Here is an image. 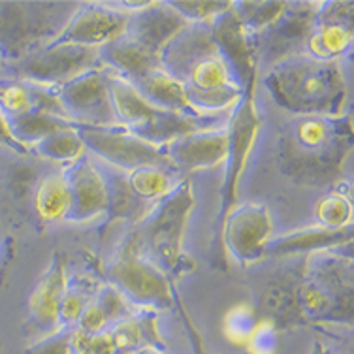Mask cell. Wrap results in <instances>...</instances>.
<instances>
[{"label": "cell", "instance_id": "obj_2", "mask_svg": "<svg viewBox=\"0 0 354 354\" xmlns=\"http://www.w3.org/2000/svg\"><path fill=\"white\" fill-rule=\"evenodd\" d=\"M70 121H83L85 127H115L117 117L111 106L108 80L104 72L88 70L80 77L61 85L59 93Z\"/></svg>", "mask_w": 354, "mask_h": 354}, {"label": "cell", "instance_id": "obj_5", "mask_svg": "<svg viewBox=\"0 0 354 354\" xmlns=\"http://www.w3.org/2000/svg\"><path fill=\"white\" fill-rule=\"evenodd\" d=\"M335 74L332 62L311 59L306 62H296V68L286 70L281 75V88L290 95L298 104H319L330 100L339 88L335 83Z\"/></svg>", "mask_w": 354, "mask_h": 354}, {"label": "cell", "instance_id": "obj_1", "mask_svg": "<svg viewBox=\"0 0 354 354\" xmlns=\"http://www.w3.org/2000/svg\"><path fill=\"white\" fill-rule=\"evenodd\" d=\"M85 147H91L106 162L119 166L130 174L138 168L160 166L168 162V157L160 153V147L145 142L130 130L106 129V127H82L77 130Z\"/></svg>", "mask_w": 354, "mask_h": 354}, {"label": "cell", "instance_id": "obj_22", "mask_svg": "<svg viewBox=\"0 0 354 354\" xmlns=\"http://www.w3.org/2000/svg\"><path fill=\"white\" fill-rule=\"evenodd\" d=\"M298 298H300L301 306L313 311V313H320L324 311L330 304L326 296V290H322L319 285H313V283H306L301 286L300 292H298Z\"/></svg>", "mask_w": 354, "mask_h": 354}, {"label": "cell", "instance_id": "obj_6", "mask_svg": "<svg viewBox=\"0 0 354 354\" xmlns=\"http://www.w3.org/2000/svg\"><path fill=\"white\" fill-rule=\"evenodd\" d=\"M228 140L226 132L217 129H204L185 134L170 143V155L174 162L189 170L212 168L228 157Z\"/></svg>", "mask_w": 354, "mask_h": 354}, {"label": "cell", "instance_id": "obj_9", "mask_svg": "<svg viewBox=\"0 0 354 354\" xmlns=\"http://www.w3.org/2000/svg\"><path fill=\"white\" fill-rule=\"evenodd\" d=\"M270 232H272V225H270L268 213L262 207L247 205L234 215L230 238L234 251H238L241 257L257 254L260 247L266 245Z\"/></svg>", "mask_w": 354, "mask_h": 354}, {"label": "cell", "instance_id": "obj_23", "mask_svg": "<svg viewBox=\"0 0 354 354\" xmlns=\"http://www.w3.org/2000/svg\"><path fill=\"white\" fill-rule=\"evenodd\" d=\"M85 301L80 294L75 292H64L62 296V304H61V319L64 322H75L80 319V315L85 309Z\"/></svg>", "mask_w": 354, "mask_h": 354}, {"label": "cell", "instance_id": "obj_24", "mask_svg": "<svg viewBox=\"0 0 354 354\" xmlns=\"http://www.w3.org/2000/svg\"><path fill=\"white\" fill-rule=\"evenodd\" d=\"M0 143H8V145H14V147H23V143L15 138L10 119L4 115V111L0 109Z\"/></svg>", "mask_w": 354, "mask_h": 354}, {"label": "cell", "instance_id": "obj_10", "mask_svg": "<svg viewBox=\"0 0 354 354\" xmlns=\"http://www.w3.org/2000/svg\"><path fill=\"white\" fill-rule=\"evenodd\" d=\"M115 273L121 286L136 300H160L168 296L160 273L155 272V268L145 264L142 259L130 257L117 266Z\"/></svg>", "mask_w": 354, "mask_h": 354}, {"label": "cell", "instance_id": "obj_14", "mask_svg": "<svg viewBox=\"0 0 354 354\" xmlns=\"http://www.w3.org/2000/svg\"><path fill=\"white\" fill-rule=\"evenodd\" d=\"M353 44V30L341 23H328L315 30L309 40V49L315 59L332 62L339 59Z\"/></svg>", "mask_w": 354, "mask_h": 354}, {"label": "cell", "instance_id": "obj_21", "mask_svg": "<svg viewBox=\"0 0 354 354\" xmlns=\"http://www.w3.org/2000/svg\"><path fill=\"white\" fill-rule=\"evenodd\" d=\"M108 320V315L104 313L102 307L98 304H88L80 315V319H77L80 326H82L80 332H83V334H100V332L106 330Z\"/></svg>", "mask_w": 354, "mask_h": 354}, {"label": "cell", "instance_id": "obj_19", "mask_svg": "<svg viewBox=\"0 0 354 354\" xmlns=\"http://www.w3.org/2000/svg\"><path fill=\"white\" fill-rule=\"evenodd\" d=\"M245 347L249 348V354H275L277 334L270 320H260L254 324Z\"/></svg>", "mask_w": 354, "mask_h": 354}, {"label": "cell", "instance_id": "obj_7", "mask_svg": "<svg viewBox=\"0 0 354 354\" xmlns=\"http://www.w3.org/2000/svg\"><path fill=\"white\" fill-rule=\"evenodd\" d=\"M66 179L72 192V212L75 213V218L95 217L100 212L108 209V187L104 183L100 171L93 164L74 162Z\"/></svg>", "mask_w": 354, "mask_h": 354}, {"label": "cell", "instance_id": "obj_8", "mask_svg": "<svg viewBox=\"0 0 354 354\" xmlns=\"http://www.w3.org/2000/svg\"><path fill=\"white\" fill-rule=\"evenodd\" d=\"M132 83L157 108L174 111V113H183V115H198L189 100L185 83L177 75H174V72L162 68L160 64Z\"/></svg>", "mask_w": 354, "mask_h": 354}, {"label": "cell", "instance_id": "obj_25", "mask_svg": "<svg viewBox=\"0 0 354 354\" xmlns=\"http://www.w3.org/2000/svg\"><path fill=\"white\" fill-rule=\"evenodd\" d=\"M4 70V53H2V49H0V72Z\"/></svg>", "mask_w": 354, "mask_h": 354}, {"label": "cell", "instance_id": "obj_15", "mask_svg": "<svg viewBox=\"0 0 354 354\" xmlns=\"http://www.w3.org/2000/svg\"><path fill=\"white\" fill-rule=\"evenodd\" d=\"M129 185L134 194L143 200H158L171 194L170 176L160 166H147L130 171Z\"/></svg>", "mask_w": 354, "mask_h": 354}, {"label": "cell", "instance_id": "obj_13", "mask_svg": "<svg viewBox=\"0 0 354 354\" xmlns=\"http://www.w3.org/2000/svg\"><path fill=\"white\" fill-rule=\"evenodd\" d=\"M64 273L62 270L51 272L38 283L30 296V313L40 326H57L61 319V304L64 296Z\"/></svg>", "mask_w": 354, "mask_h": 354}, {"label": "cell", "instance_id": "obj_3", "mask_svg": "<svg viewBox=\"0 0 354 354\" xmlns=\"http://www.w3.org/2000/svg\"><path fill=\"white\" fill-rule=\"evenodd\" d=\"M100 57V49L80 48L72 44L55 41L48 49L36 55L35 59L25 62L27 77L36 85L72 82L75 77L93 70V62Z\"/></svg>", "mask_w": 354, "mask_h": 354}, {"label": "cell", "instance_id": "obj_11", "mask_svg": "<svg viewBox=\"0 0 354 354\" xmlns=\"http://www.w3.org/2000/svg\"><path fill=\"white\" fill-rule=\"evenodd\" d=\"M35 207L44 223H59L62 218H70L72 192L66 174L57 171L41 179L35 194Z\"/></svg>", "mask_w": 354, "mask_h": 354}, {"label": "cell", "instance_id": "obj_16", "mask_svg": "<svg viewBox=\"0 0 354 354\" xmlns=\"http://www.w3.org/2000/svg\"><path fill=\"white\" fill-rule=\"evenodd\" d=\"M40 151L51 160H61V162H77V158L82 157L83 145L82 138L77 134V130L74 127H70L66 130H61L53 136L46 138L38 143Z\"/></svg>", "mask_w": 354, "mask_h": 354}, {"label": "cell", "instance_id": "obj_4", "mask_svg": "<svg viewBox=\"0 0 354 354\" xmlns=\"http://www.w3.org/2000/svg\"><path fill=\"white\" fill-rule=\"evenodd\" d=\"M129 17L106 4H93L70 21L57 41L80 48L98 49L111 46L129 32Z\"/></svg>", "mask_w": 354, "mask_h": 354}, {"label": "cell", "instance_id": "obj_18", "mask_svg": "<svg viewBox=\"0 0 354 354\" xmlns=\"http://www.w3.org/2000/svg\"><path fill=\"white\" fill-rule=\"evenodd\" d=\"M254 324H257V322H254V317H252L251 307H247L245 304H241V306H236L230 313L226 315L225 334L232 343L245 345Z\"/></svg>", "mask_w": 354, "mask_h": 354}, {"label": "cell", "instance_id": "obj_12", "mask_svg": "<svg viewBox=\"0 0 354 354\" xmlns=\"http://www.w3.org/2000/svg\"><path fill=\"white\" fill-rule=\"evenodd\" d=\"M187 196H177L166 204L162 212H158V217L155 221V226L151 230V241L157 249L158 254L164 259L174 260L179 252V238L183 232L185 218L189 213V207H185Z\"/></svg>", "mask_w": 354, "mask_h": 354}, {"label": "cell", "instance_id": "obj_20", "mask_svg": "<svg viewBox=\"0 0 354 354\" xmlns=\"http://www.w3.org/2000/svg\"><path fill=\"white\" fill-rule=\"evenodd\" d=\"M328 134L326 123L319 117H307L298 124V140L306 147H319L324 143Z\"/></svg>", "mask_w": 354, "mask_h": 354}, {"label": "cell", "instance_id": "obj_17", "mask_svg": "<svg viewBox=\"0 0 354 354\" xmlns=\"http://www.w3.org/2000/svg\"><path fill=\"white\" fill-rule=\"evenodd\" d=\"M317 218L328 230H341L343 226L351 228L353 205L343 194H330L317 205Z\"/></svg>", "mask_w": 354, "mask_h": 354}]
</instances>
